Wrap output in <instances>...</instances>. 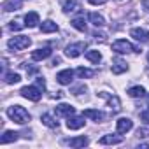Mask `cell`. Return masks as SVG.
Segmentation results:
<instances>
[{
  "label": "cell",
  "mask_w": 149,
  "mask_h": 149,
  "mask_svg": "<svg viewBox=\"0 0 149 149\" xmlns=\"http://www.w3.org/2000/svg\"><path fill=\"white\" fill-rule=\"evenodd\" d=\"M6 114H7L14 123H18V125H25V123L30 121L28 111H26L25 107H21V105H11V107H7Z\"/></svg>",
  "instance_id": "1"
},
{
  "label": "cell",
  "mask_w": 149,
  "mask_h": 149,
  "mask_svg": "<svg viewBox=\"0 0 149 149\" xmlns=\"http://www.w3.org/2000/svg\"><path fill=\"white\" fill-rule=\"evenodd\" d=\"M30 44H32V39L26 37V35L13 37V39H9V42H7L9 49H13V51H23V49H26Z\"/></svg>",
  "instance_id": "2"
},
{
  "label": "cell",
  "mask_w": 149,
  "mask_h": 149,
  "mask_svg": "<svg viewBox=\"0 0 149 149\" xmlns=\"http://www.w3.org/2000/svg\"><path fill=\"white\" fill-rule=\"evenodd\" d=\"M112 51H114V53H118V54H126V53H140V49H139V47L132 46V44H130L128 40H125V39H119V40L112 42Z\"/></svg>",
  "instance_id": "3"
},
{
  "label": "cell",
  "mask_w": 149,
  "mask_h": 149,
  "mask_svg": "<svg viewBox=\"0 0 149 149\" xmlns=\"http://www.w3.org/2000/svg\"><path fill=\"white\" fill-rule=\"evenodd\" d=\"M21 95H23L25 98L32 100V102H39L40 97H42V90H40L37 84H35V86H25V88H21Z\"/></svg>",
  "instance_id": "4"
},
{
  "label": "cell",
  "mask_w": 149,
  "mask_h": 149,
  "mask_svg": "<svg viewBox=\"0 0 149 149\" xmlns=\"http://www.w3.org/2000/svg\"><path fill=\"white\" fill-rule=\"evenodd\" d=\"M84 49H86V42H74L65 47V54L68 58H77V56H81V53Z\"/></svg>",
  "instance_id": "5"
},
{
  "label": "cell",
  "mask_w": 149,
  "mask_h": 149,
  "mask_svg": "<svg viewBox=\"0 0 149 149\" xmlns=\"http://www.w3.org/2000/svg\"><path fill=\"white\" fill-rule=\"evenodd\" d=\"M98 97H102V98L107 100V105H109V109L112 112H119L121 111V102H119V98L116 95H109V93L102 91V93H98Z\"/></svg>",
  "instance_id": "6"
},
{
  "label": "cell",
  "mask_w": 149,
  "mask_h": 149,
  "mask_svg": "<svg viewBox=\"0 0 149 149\" xmlns=\"http://www.w3.org/2000/svg\"><path fill=\"white\" fill-rule=\"evenodd\" d=\"M84 114L83 116H68V119H67V128L68 130H79V128H83L84 126Z\"/></svg>",
  "instance_id": "7"
},
{
  "label": "cell",
  "mask_w": 149,
  "mask_h": 149,
  "mask_svg": "<svg viewBox=\"0 0 149 149\" xmlns=\"http://www.w3.org/2000/svg\"><path fill=\"white\" fill-rule=\"evenodd\" d=\"M116 128H118V133H126L133 128V121L130 118H119L116 121Z\"/></svg>",
  "instance_id": "8"
},
{
  "label": "cell",
  "mask_w": 149,
  "mask_h": 149,
  "mask_svg": "<svg viewBox=\"0 0 149 149\" xmlns=\"http://www.w3.org/2000/svg\"><path fill=\"white\" fill-rule=\"evenodd\" d=\"M130 35L137 40V42H149V32L144 28H132Z\"/></svg>",
  "instance_id": "9"
},
{
  "label": "cell",
  "mask_w": 149,
  "mask_h": 149,
  "mask_svg": "<svg viewBox=\"0 0 149 149\" xmlns=\"http://www.w3.org/2000/svg\"><path fill=\"white\" fill-rule=\"evenodd\" d=\"M72 77H74V72L70 70V68H65V70H61V72H58L56 74V81L60 83V84H70L72 83Z\"/></svg>",
  "instance_id": "10"
},
{
  "label": "cell",
  "mask_w": 149,
  "mask_h": 149,
  "mask_svg": "<svg viewBox=\"0 0 149 149\" xmlns=\"http://www.w3.org/2000/svg\"><path fill=\"white\" fill-rule=\"evenodd\" d=\"M51 47H39V49H35L33 53H32V60L33 61H40V60H46V58H49L51 56Z\"/></svg>",
  "instance_id": "11"
},
{
  "label": "cell",
  "mask_w": 149,
  "mask_h": 149,
  "mask_svg": "<svg viewBox=\"0 0 149 149\" xmlns=\"http://www.w3.org/2000/svg\"><path fill=\"white\" fill-rule=\"evenodd\" d=\"M83 7H81V2H77V0H67V2L63 4V13H79Z\"/></svg>",
  "instance_id": "12"
},
{
  "label": "cell",
  "mask_w": 149,
  "mask_h": 149,
  "mask_svg": "<svg viewBox=\"0 0 149 149\" xmlns=\"http://www.w3.org/2000/svg\"><path fill=\"white\" fill-rule=\"evenodd\" d=\"M83 114H84V118H90V119H93V121H97V123L104 121V118H105V114H104L102 111H97V109H86Z\"/></svg>",
  "instance_id": "13"
},
{
  "label": "cell",
  "mask_w": 149,
  "mask_h": 149,
  "mask_svg": "<svg viewBox=\"0 0 149 149\" xmlns=\"http://www.w3.org/2000/svg\"><path fill=\"white\" fill-rule=\"evenodd\" d=\"M88 137H74V139H68V140H65V144H68L70 147H84V146H88Z\"/></svg>",
  "instance_id": "14"
},
{
  "label": "cell",
  "mask_w": 149,
  "mask_h": 149,
  "mask_svg": "<svg viewBox=\"0 0 149 149\" xmlns=\"http://www.w3.org/2000/svg\"><path fill=\"white\" fill-rule=\"evenodd\" d=\"M74 112H76V109H74L72 105H68V104H60V105H56V114L58 116H72Z\"/></svg>",
  "instance_id": "15"
},
{
  "label": "cell",
  "mask_w": 149,
  "mask_h": 149,
  "mask_svg": "<svg viewBox=\"0 0 149 149\" xmlns=\"http://www.w3.org/2000/svg\"><path fill=\"white\" fill-rule=\"evenodd\" d=\"M128 70V65H126V61H123L121 58H116L114 61H112V74H123V72H126Z\"/></svg>",
  "instance_id": "16"
},
{
  "label": "cell",
  "mask_w": 149,
  "mask_h": 149,
  "mask_svg": "<svg viewBox=\"0 0 149 149\" xmlns=\"http://www.w3.org/2000/svg\"><path fill=\"white\" fill-rule=\"evenodd\" d=\"M123 142V137H119V135H104L100 140H98V144H102V146H109V144H121Z\"/></svg>",
  "instance_id": "17"
},
{
  "label": "cell",
  "mask_w": 149,
  "mask_h": 149,
  "mask_svg": "<svg viewBox=\"0 0 149 149\" xmlns=\"http://www.w3.org/2000/svg\"><path fill=\"white\" fill-rule=\"evenodd\" d=\"M2 9L6 13H11V11H19L21 9V0H6Z\"/></svg>",
  "instance_id": "18"
},
{
  "label": "cell",
  "mask_w": 149,
  "mask_h": 149,
  "mask_svg": "<svg viewBox=\"0 0 149 149\" xmlns=\"http://www.w3.org/2000/svg\"><path fill=\"white\" fill-rule=\"evenodd\" d=\"M39 25V14L37 13H28L26 16H25V26H28V28H33V26H37Z\"/></svg>",
  "instance_id": "19"
},
{
  "label": "cell",
  "mask_w": 149,
  "mask_h": 149,
  "mask_svg": "<svg viewBox=\"0 0 149 149\" xmlns=\"http://www.w3.org/2000/svg\"><path fill=\"white\" fill-rule=\"evenodd\" d=\"M18 137H19V133L18 132H13V130H7L4 135H2V139H0V144H9V142H16L18 140Z\"/></svg>",
  "instance_id": "20"
},
{
  "label": "cell",
  "mask_w": 149,
  "mask_h": 149,
  "mask_svg": "<svg viewBox=\"0 0 149 149\" xmlns=\"http://www.w3.org/2000/svg\"><path fill=\"white\" fill-rule=\"evenodd\" d=\"M40 32H42V33H53V32H58V25H56L54 21L47 19V21H44V23L40 25Z\"/></svg>",
  "instance_id": "21"
},
{
  "label": "cell",
  "mask_w": 149,
  "mask_h": 149,
  "mask_svg": "<svg viewBox=\"0 0 149 149\" xmlns=\"http://www.w3.org/2000/svg\"><path fill=\"white\" fill-rule=\"evenodd\" d=\"M70 25L76 28V30H79V32H86V19H84V16L74 18V19L70 21Z\"/></svg>",
  "instance_id": "22"
},
{
  "label": "cell",
  "mask_w": 149,
  "mask_h": 149,
  "mask_svg": "<svg viewBox=\"0 0 149 149\" xmlns=\"http://www.w3.org/2000/svg\"><path fill=\"white\" fill-rule=\"evenodd\" d=\"M88 18H90V21H91L95 26H104V25H105L104 16H102V14H98V13H90V14H88Z\"/></svg>",
  "instance_id": "23"
},
{
  "label": "cell",
  "mask_w": 149,
  "mask_h": 149,
  "mask_svg": "<svg viewBox=\"0 0 149 149\" xmlns=\"http://www.w3.org/2000/svg\"><path fill=\"white\" fill-rule=\"evenodd\" d=\"M40 121H42L46 126H49V128H58V121H56V119H54L51 114H42Z\"/></svg>",
  "instance_id": "24"
},
{
  "label": "cell",
  "mask_w": 149,
  "mask_h": 149,
  "mask_svg": "<svg viewBox=\"0 0 149 149\" xmlns=\"http://www.w3.org/2000/svg\"><path fill=\"white\" fill-rule=\"evenodd\" d=\"M76 74H77L81 79H90V77L95 76V72H93L91 68H84V67H79V68L76 70Z\"/></svg>",
  "instance_id": "25"
},
{
  "label": "cell",
  "mask_w": 149,
  "mask_h": 149,
  "mask_svg": "<svg viewBox=\"0 0 149 149\" xmlns=\"http://www.w3.org/2000/svg\"><path fill=\"white\" fill-rule=\"evenodd\" d=\"M86 60H90L91 63H98L102 60V54H100V51L91 49V51H86Z\"/></svg>",
  "instance_id": "26"
},
{
  "label": "cell",
  "mask_w": 149,
  "mask_h": 149,
  "mask_svg": "<svg viewBox=\"0 0 149 149\" xmlns=\"http://www.w3.org/2000/svg\"><path fill=\"white\" fill-rule=\"evenodd\" d=\"M4 79H6L7 84H16V83L21 81V76H19V74H14V72H7L4 76Z\"/></svg>",
  "instance_id": "27"
},
{
  "label": "cell",
  "mask_w": 149,
  "mask_h": 149,
  "mask_svg": "<svg viewBox=\"0 0 149 149\" xmlns=\"http://www.w3.org/2000/svg\"><path fill=\"white\" fill-rule=\"evenodd\" d=\"M144 93H146V90H144L142 86H133V88H130V90H128V95H130V97H133V98L142 97Z\"/></svg>",
  "instance_id": "28"
},
{
  "label": "cell",
  "mask_w": 149,
  "mask_h": 149,
  "mask_svg": "<svg viewBox=\"0 0 149 149\" xmlns=\"http://www.w3.org/2000/svg\"><path fill=\"white\" fill-rule=\"evenodd\" d=\"M137 137H149V128H139Z\"/></svg>",
  "instance_id": "29"
},
{
  "label": "cell",
  "mask_w": 149,
  "mask_h": 149,
  "mask_svg": "<svg viewBox=\"0 0 149 149\" xmlns=\"http://www.w3.org/2000/svg\"><path fill=\"white\" fill-rule=\"evenodd\" d=\"M140 119H142L144 123H149V109H147V111H142V112H140Z\"/></svg>",
  "instance_id": "30"
},
{
  "label": "cell",
  "mask_w": 149,
  "mask_h": 149,
  "mask_svg": "<svg viewBox=\"0 0 149 149\" xmlns=\"http://www.w3.org/2000/svg\"><path fill=\"white\" fill-rule=\"evenodd\" d=\"M11 30H21L23 28V25H19V21H11Z\"/></svg>",
  "instance_id": "31"
},
{
  "label": "cell",
  "mask_w": 149,
  "mask_h": 149,
  "mask_svg": "<svg viewBox=\"0 0 149 149\" xmlns=\"http://www.w3.org/2000/svg\"><path fill=\"white\" fill-rule=\"evenodd\" d=\"M37 86H39L40 90H44V88H46V81H44L42 77H39V79H37Z\"/></svg>",
  "instance_id": "32"
},
{
  "label": "cell",
  "mask_w": 149,
  "mask_h": 149,
  "mask_svg": "<svg viewBox=\"0 0 149 149\" xmlns=\"http://www.w3.org/2000/svg\"><path fill=\"white\" fill-rule=\"evenodd\" d=\"M88 2L93 6H102V4H105V0H88Z\"/></svg>",
  "instance_id": "33"
},
{
  "label": "cell",
  "mask_w": 149,
  "mask_h": 149,
  "mask_svg": "<svg viewBox=\"0 0 149 149\" xmlns=\"http://www.w3.org/2000/svg\"><path fill=\"white\" fill-rule=\"evenodd\" d=\"M26 72H28V76H32V74H35V72H37V68H35V67H28V65H26Z\"/></svg>",
  "instance_id": "34"
},
{
  "label": "cell",
  "mask_w": 149,
  "mask_h": 149,
  "mask_svg": "<svg viewBox=\"0 0 149 149\" xmlns=\"http://www.w3.org/2000/svg\"><path fill=\"white\" fill-rule=\"evenodd\" d=\"M93 37H95V39H100V40H104V39H105V33H98V32H97V33H93Z\"/></svg>",
  "instance_id": "35"
},
{
  "label": "cell",
  "mask_w": 149,
  "mask_h": 149,
  "mask_svg": "<svg viewBox=\"0 0 149 149\" xmlns=\"http://www.w3.org/2000/svg\"><path fill=\"white\" fill-rule=\"evenodd\" d=\"M147 61H149V53H147Z\"/></svg>",
  "instance_id": "36"
},
{
  "label": "cell",
  "mask_w": 149,
  "mask_h": 149,
  "mask_svg": "<svg viewBox=\"0 0 149 149\" xmlns=\"http://www.w3.org/2000/svg\"><path fill=\"white\" fill-rule=\"evenodd\" d=\"M147 104H149V97H147Z\"/></svg>",
  "instance_id": "37"
}]
</instances>
